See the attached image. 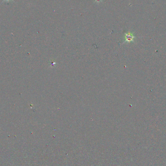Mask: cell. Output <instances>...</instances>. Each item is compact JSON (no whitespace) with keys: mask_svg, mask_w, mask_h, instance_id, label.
<instances>
[{"mask_svg":"<svg viewBox=\"0 0 166 166\" xmlns=\"http://www.w3.org/2000/svg\"><path fill=\"white\" fill-rule=\"evenodd\" d=\"M134 38L135 37L132 33H128V34H125V41L126 42H131V41H133Z\"/></svg>","mask_w":166,"mask_h":166,"instance_id":"cell-1","label":"cell"},{"mask_svg":"<svg viewBox=\"0 0 166 166\" xmlns=\"http://www.w3.org/2000/svg\"><path fill=\"white\" fill-rule=\"evenodd\" d=\"M11 1H14V0H3V1H2V2H9Z\"/></svg>","mask_w":166,"mask_h":166,"instance_id":"cell-2","label":"cell"}]
</instances>
